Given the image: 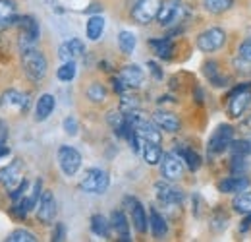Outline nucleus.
Returning a JSON list of instances; mask_svg holds the SVG:
<instances>
[{
  "mask_svg": "<svg viewBox=\"0 0 251 242\" xmlns=\"http://www.w3.org/2000/svg\"><path fill=\"white\" fill-rule=\"evenodd\" d=\"M22 66H24L25 76L31 82H41L47 76V68H49L45 55L41 51H37L35 47L22 51Z\"/></svg>",
  "mask_w": 251,
  "mask_h": 242,
  "instance_id": "obj_1",
  "label": "nucleus"
},
{
  "mask_svg": "<svg viewBox=\"0 0 251 242\" xmlns=\"http://www.w3.org/2000/svg\"><path fill=\"white\" fill-rule=\"evenodd\" d=\"M108 184H110V179H108L106 171L89 169V171H85L83 179L79 181V188L87 194H104L108 190Z\"/></svg>",
  "mask_w": 251,
  "mask_h": 242,
  "instance_id": "obj_2",
  "label": "nucleus"
},
{
  "mask_svg": "<svg viewBox=\"0 0 251 242\" xmlns=\"http://www.w3.org/2000/svg\"><path fill=\"white\" fill-rule=\"evenodd\" d=\"M18 26H20V49H29L33 47L37 41H39V35H41V28H39V22L33 18V16H22L18 18Z\"/></svg>",
  "mask_w": 251,
  "mask_h": 242,
  "instance_id": "obj_3",
  "label": "nucleus"
},
{
  "mask_svg": "<svg viewBox=\"0 0 251 242\" xmlns=\"http://www.w3.org/2000/svg\"><path fill=\"white\" fill-rule=\"evenodd\" d=\"M232 138H234V128H232V126H228V124H220V126H217V130L213 132V136H211V140H209V144H207V151H209V155L215 157V155L224 153L228 148H230Z\"/></svg>",
  "mask_w": 251,
  "mask_h": 242,
  "instance_id": "obj_4",
  "label": "nucleus"
},
{
  "mask_svg": "<svg viewBox=\"0 0 251 242\" xmlns=\"http://www.w3.org/2000/svg\"><path fill=\"white\" fill-rule=\"evenodd\" d=\"M160 6H162V0H137L131 10V18H133V22L147 26L158 16Z\"/></svg>",
  "mask_w": 251,
  "mask_h": 242,
  "instance_id": "obj_5",
  "label": "nucleus"
},
{
  "mask_svg": "<svg viewBox=\"0 0 251 242\" xmlns=\"http://www.w3.org/2000/svg\"><path fill=\"white\" fill-rule=\"evenodd\" d=\"M184 16H186V6L182 4V0H162L157 20L160 26H172L182 22Z\"/></svg>",
  "mask_w": 251,
  "mask_h": 242,
  "instance_id": "obj_6",
  "label": "nucleus"
},
{
  "mask_svg": "<svg viewBox=\"0 0 251 242\" xmlns=\"http://www.w3.org/2000/svg\"><path fill=\"white\" fill-rule=\"evenodd\" d=\"M251 86H240L230 93L228 97V113L232 119L242 117V113L248 109V105L251 103Z\"/></svg>",
  "mask_w": 251,
  "mask_h": 242,
  "instance_id": "obj_7",
  "label": "nucleus"
},
{
  "mask_svg": "<svg viewBox=\"0 0 251 242\" xmlns=\"http://www.w3.org/2000/svg\"><path fill=\"white\" fill-rule=\"evenodd\" d=\"M58 165H60V169H62V173L66 177H74L81 167V153L77 151L75 148L62 146L58 150Z\"/></svg>",
  "mask_w": 251,
  "mask_h": 242,
  "instance_id": "obj_8",
  "label": "nucleus"
},
{
  "mask_svg": "<svg viewBox=\"0 0 251 242\" xmlns=\"http://www.w3.org/2000/svg\"><path fill=\"white\" fill-rule=\"evenodd\" d=\"M22 182H24V163L20 159H14L10 165H6L4 169H0V184L6 190L12 192Z\"/></svg>",
  "mask_w": 251,
  "mask_h": 242,
  "instance_id": "obj_9",
  "label": "nucleus"
},
{
  "mask_svg": "<svg viewBox=\"0 0 251 242\" xmlns=\"http://www.w3.org/2000/svg\"><path fill=\"white\" fill-rule=\"evenodd\" d=\"M224 41H226V33L220 28H211L197 37V47L203 53H213V51H219L224 45Z\"/></svg>",
  "mask_w": 251,
  "mask_h": 242,
  "instance_id": "obj_10",
  "label": "nucleus"
},
{
  "mask_svg": "<svg viewBox=\"0 0 251 242\" xmlns=\"http://www.w3.org/2000/svg\"><path fill=\"white\" fill-rule=\"evenodd\" d=\"M160 171H162V177H164L166 181H178V179H182V175H184L182 157H180L176 151L162 155Z\"/></svg>",
  "mask_w": 251,
  "mask_h": 242,
  "instance_id": "obj_11",
  "label": "nucleus"
},
{
  "mask_svg": "<svg viewBox=\"0 0 251 242\" xmlns=\"http://www.w3.org/2000/svg\"><path fill=\"white\" fill-rule=\"evenodd\" d=\"M54 217H56V200L50 190H45L37 204V219L43 225H50L54 221Z\"/></svg>",
  "mask_w": 251,
  "mask_h": 242,
  "instance_id": "obj_12",
  "label": "nucleus"
},
{
  "mask_svg": "<svg viewBox=\"0 0 251 242\" xmlns=\"http://www.w3.org/2000/svg\"><path fill=\"white\" fill-rule=\"evenodd\" d=\"M155 192H157L158 200L166 206H178V204H182V198H184L182 190H178L176 186H172L168 182H157Z\"/></svg>",
  "mask_w": 251,
  "mask_h": 242,
  "instance_id": "obj_13",
  "label": "nucleus"
},
{
  "mask_svg": "<svg viewBox=\"0 0 251 242\" xmlns=\"http://www.w3.org/2000/svg\"><path fill=\"white\" fill-rule=\"evenodd\" d=\"M126 204H129L131 208V221H133V227L137 233H147V227H149V219H147V213L145 208L135 200V198H126Z\"/></svg>",
  "mask_w": 251,
  "mask_h": 242,
  "instance_id": "obj_14",
  "label": "nucleus"
},
{
  "mask_svg": "<svg viewBox=\"0 0 251 242\" xmlns=\"http://www.w3.org/2000/svg\"><path fill=\"white\" fill-rule=\"evenodd\" d=\"M18 24V6L14 0H0V31Z\"/></svg>",
  "mask_w": 251,
  "mask_h": 242,
  "instance_id": "obj_15",
  "label": "nucleus"
},
{
  "mask_svg": "<svg viewBox=\"0 0 251 242\" xmlns=\"http://www.w3.org/2000/svg\"><path fill=\"white\" fill-rule=\"evenodd\" d=\"M2 107L6 109H16V111H27V105H29V99L27 95L20 93L16 90H8L2 95Z\"/></svg>",
  "mask_w": 251,
  "mask_h": 242,
  "instance_id": "obj_16",
  "label": "nucleus"
},
{
  "mask_svg": "<svg viewBox=\"0 0 251 242\" xmlns=\"http://www.w3.org/2000/svg\"><path fill=\"white\" fill-rule=\"evenodd\" d=\"M54 107H56V99H54V95H50V93L41 95L39 101H37V107H35V121L37 122L47 121V119L52 115Z\"/></svg>",
  "mask_w": 251,
  "mask_h": 242,
  "instance_id": "obj_17",
  "label": "nucleus"
},
{
  "mask_svg": "<svg viewBox=\"0 0 251 242\" xmlns=\"http://www.w3.org/2000/svg\"><path fill=\"white\" fill-rule=\"evenodd\" d=\"M120 78H122V82L127 88H139L143 84L145 74H143V70L137 64H127V66H124L120 70Z\"/></svg>",
  "mask_w": 251,
  "mask_h": 242,
  "instance_id": "obj_18",
  "label": "nucleus"
},
{
  "mask_svg": "<svg viewBox=\"0 0 251 242\" xmlns=\"http://www.w3.org/2000/svg\"><path fill=\"white\" fill-rule=\"evenodd\" d=\"M153 121L157 122L158 128H162V130H166V132H170V134H174V132L180 130V119H178L174 113L157 111V113L153 115Z\"/></svg>",
  "mask_w": 251,
  "mask_h": 242,
  "instance_id": "obj_19",
  "label": "nucleus"
},
{
  "mask_svg": "<svg viewBox=\"0 0 251 242\" xmlns=\"http://www.w3.org/2000/svg\"><path fill=\"white\" fill-rule=\"evenodd\" d=\"M217 186H219V192H222V194H238V192H242V190H246L250 186V179H246V177H230V179L220 181Z\"/></svg>",
  "mask_w": 251,
  "mask_h": 242,
  "instance_id": "obj_20",
  "label": "nucleus"
},
{
  "mask_svg": "<svg viewBox=\"0 0 251 242\" xmlns=\"http://www.w3.org/2000/svg\"><path fill=\"white\" fill-rule=\"evenodd\" d=\"M112 227H114V231H116V235H118L120 241L124 242L131 241V237H129V223L126 219L124 212H120V210L112 212Z\"/></svg>",
  "mask_w": 251,
  "mask_h": 242,
  "instance_id": "obj_21",
  "label": "nucleus"
},
{
  "mask_svg": "<svg viewBox=\"0 0 251 242\" xmlns=\"http://www.w3.org/2000/svg\"><path fill=\"white\" fill-rule=\"evenodd\" d=\"M149 227H151V233H153L155 239H162V237L166 235V231H168V227H166V219H164L155 208H153L151 213H149Z\"/></svg>",
  "mask_w": 251,
  "mask_h": 242,
  "instance_id": "obj_22",
  "label": "nucleus"
},
{
  "mask_svg": "<svg viewBox=\"0 0 251 242\" xmlns=\"http://www.w3.org/2000/svg\"><path fill=\"white\" fill-rule=\"evenodd\" d=\"M141 151L143 157L149 165H158L162 161V150H160V144L155 142H141Z\"/></svg>",
  "mask_w": 251,
  "mask_h": 242,
  "instance_id": "obj_23",
  "label": "nucleus"
},
{
  "mask_svg": "<svg viewBox=\"0 0 251 242\" xmlns=\"http://www.w3.org/2000/svg\"><path fill=\"white\" fill-rule=\"evenodd\" d=\"M102 31H104V18L102 16H91L87 20V28H85L87 39L89 41H99L102 37Z\"/></svg>",
  "mask_w": 251,
  "mask_h": 242,
  "instance_id": "obj_24",
  "label": "nucleus"
},
{
  "mask_svg": "<svg viewBox=\"0 0 251 242\" xmlns=\"http://www.w3.org/2000/svg\"><path fill=\"white\" fill-rule=\"evenodd\" d=\"M149 45H151L153 53L157 55L158 59H170L172 49H174V45H172V41H170L168 37H162V39H151V41H149Z\"/></svg>",
  "mask_w": 251,
  "mask_h": 242,
  "instance_id": "obj_25",
  "label": "nucleus"
},
{
  "mask_svg": "<svg viewBox=\"0 0 251 242\" xmlns=\"http://www.w3.org/2000/svg\"><path fill=\"white\" fill-rule=\"evenodd\" d=\"M203 72H205L207 80H209L213 86H217V88H224V86H226V82H228L224 76H220V74H219V64H217L215 60L205 62V66H203Z\"/></svg>",
  "mask_w": 251,
  "mask_h": 242,
  "instance_id": "obj_26",
  "label": "nucleus"
},
{
  "mask_svg": "<svg viewBox=\"0 0 251 242\" xmlns=\"http://www.w3.org/2000/svg\"><path fill=\"white\" fill-rule=\"evenodd\" d=\"M176 153L182 157V161H186L189 171H197L201 167V157H199V153H195L193 150L180 146V148H176Z\"/></svg>",
  "mask_w": 251,
  "mask_h": 242,
  "instance_id": "obj_27",
  "label": "nucleus"
},
{
  "mask_svg": "<svg viewBox=\"0 0 251 242\" xmlns=\"http://www.w3.org/2000/svg\"><path fill=\"white\" fill-rule=\"evenodd\" d=\"M232 208L238 213H242V215L251 213V192H246V190L238 192V196L232 202Z\"/></svg>",
  "mask_w": 251,
  "mask_h": 242,
  "instance_id": "obj_28",
  "label": "nucleus"
},
{
  "mask_svg": "<svg viewBox=\"0 0 251 242\" xmlns=\"http://www.w3.org/2000/svg\"><path fill=\"white\" fill-rule=\"evenodd\" d=\"M135 45H137V39L131 31H120L118 33V47L124 55H131L135 51Z\"/></svg>",
  "mask_w": 251,
  "mask_h": 242,
  "instance_id": "obj_29",
  "label": "nucleus"
},
{
  "mask_svg": "<svg viewBox=\"0 0 251 242\" xmlns=\"http://www.w3.org/2000/svg\"><path fill=\"white\" fill-rule=\"evenodd\" d=\"M110 225L102 215H93L91 217V231H93L97 237H102V239H108L110 235Z\"/></svg>",
  "mask_w": 251,
  "mask_h": 242,
  "instance_id": "obj_30",
  "label": "nucleus"
},
{
  "mask_svg": "<svg viewBox=\"0 0 251 242\" xmlns=\"http://www.w3.org/2000/svg\"><path fill=\"white\" fill-rule=\"evenodd\" d=\"M203 2H205L207 12L211 14H222L234 6V0H203Z\"/></svg>",
  "mask_w": 251,
  "mask_h": 242,
  "instance_id": "obj_31",
  "label": "nucleus"
},
{
  "mask_svg": "<svg viewBox=\"0 0 251 242\" xmlns=\"http://www.w3.org/2000/svg\"><path fill=\"white\" fill-rule=\"evenodd\" d=\"M56 76H58V80H60V82H72V80L75 78V62L74 60L64 62L62 66L58 68Z\"/></svg>",
  "mask_w": 251,
  "mask_h": 242,
  "instance_id": "obj_32",
  "label": "nucleus"
},
{
  "mask_svg": "<svg viewBox=\"0 0 251 242\" xmlns=\"http://www.w3.org/2000/svg\"><path fill=\"white\" fill-rule=\"evenodd\" d=\"M8 242H35L37 241V237L29 233V231H25V229H16V231H12L10 235H8Z\"/></svg>",
  "mask_w": 251,
  "mask_h": 242,
  "instance_id": "obj_33",
  "label": "nucleus"
},
{
  "mask_svg": "<svg viewBox=\"0 0 251 242\" xmlns=\"http://www.w3.org/2000/svg\"><path fill=\"white\" fill-rule=\"evenodd\" d=\"M87 97L93 101V103H102L104 99H106V90H104V86L102 84H91L89 88H87Z\"/></svg>",
  "mask_w": 251,
  "mask_h": 242,
  "instance_id": "obj_34",
  "label": "nucleus"
},
{
  "mask_svg": "<svg viewBox=\"0 0 251 242\" xmlns=\"http://www.w3.org/2000/svg\"><path fill=\"white\" fill-rule=\"evenodd\" d=\"M234 157H244V155H248L251 153V142H246V140H238V142H234L232 140V144H230V148H228Z\"/></svg>",
  "mask_w": 251,
  "mask_h": 242,
  "instance_id": "obj_35",
  "label": "nucleus"
},
{
  "mask_svg": "<svg viewBox=\"0 0 251 242\" xmlns=\"http://www.w3.org/2000/svg\"><path fill=\"white\" fill-rule=\"evenodd\" d=\"M68 47H70L74 59H75V57H81V55L85 53V45H83V41H79V39H70V41H68Z\"/></svg>",
  "mask_w": 251,
  "mask_h": 242,
  "instance_id": "obj_36",
  "label": "nucleus"
},
{
  "mask_svg": "<svg viewBox=\"0 0 251 242\" xmlns=\"http://www.w3.org/2000/svg\"><path fill=\"white\" fill-rule=\"evenodd\" d=\"M64 130H66L68 136H77L79 124H77V121L74 117H68V119H64Z\"/></svg>",
  "mask_w": 251,
  "mask_h": 242,
  "instance_id": "obj_37",
  "label": "nucleus"
},
{
  "mask_svg": "<svg viewBox=\"0 0 251 242\" xmlns=\"http://www.w3.org/2000/svg\"><path fill=\"white\" fill-rule=\"evenodd\" d=\"M240 57L246 59V60H251V37L240 45Z\"/></svg>",
  "mask_w": 251,
  "mask_h": 242,
  "instance_id": "obj_38",
  "label": "nucleus"
},
{
  "mask_svg": "<svg viewBox=\"0 0 251 242\" xmlns=\"http://www.w3.org/2000/svg\"><path fill=\"white\" fill-rule=\"evenodd\" d=\"M58 57H60V60L62 62L74 60V55H72V51H70L68 43H62V45H60V49H58Z\"/></svg>",
  "mask_w": 251,
  "mask_h": 242,
  "instance_id": "obj_39",
  "label": "nucleus"
},
{
  "mask_svg": "<svg viewBox=\"0 0 251 242\" xmlns=\"http://www.w3.org/2000/svg\"><path fill=\"white\" fill-rule=\"evenodd\" d=\"M64 237H66V227H64L62 223H56V227H54V231H52V241L60 242V241H64Z\"/></svg>",
  "mask_w": 251,
  "mask_h": 242,
  "instance_id": "obj_40",
  "label": "nucleus"
},
{
  "mask_svg": "<svg viewBox=\"0 0 251 242\" xmlns=\"http://www.w3.org/2000/svg\"><path fill=\"white\" fill-rule=\"evenodd\" d=\"M6 140H8V126L4 121H0V148L6 146Z\"/></svg>",
  "mask_w": 251,
  "mask_h": 242,
  "instance_id": "obj_41",
  "label": "nucleus"
},
{
  "mask_svg": "<svg viewBox=\"0 0 251 242\" xmlns=\"http://www.w3.org/2000/svg\"><path fill=\"white\" fill-rule=\"evenodd\" d=\"M240 132L242 134H251V115L240 122Z\"/></svg>",
  "mask_w": 251,
  "mask_h": 242,
  "instance_id": "obj_42",
  "label": "nucleus"
},
{
  "mask_svg": "<svg viewBox=\"0 0 251 242\" xmlns=\"http://www.w3.org/2000/svg\"><path fill=\"white\" fill-rule=\"evenodd\" d=\"M149 68H151V72H153V76H155L157 80H160V78H162V72H160V68H158L155 62H149Z\"/></svg>",
  "mask_w": 251,
  "mask_h": 242,
  "instance_id": "obj_43",
  "label": "nucleus"
},
{
  "mask_svg": "<svg viewBox=\"0 0 251 242\" xmlns=\"http://www.w3.org/2000/svg\"><path fill=\"white\" fill-rule=\"evenodd\" d=\"M100 10H102L100 2H93V4H91L87 10H85V12H87V14H97V12H100Z\"/></svg>",
  "mask_w": 251,
  "mask_h": 242,
  "instance_id": "obj_44",
  "label": "nucleus"
},
{
  "mask_svg": "<svg viewBox=\"0 0 251 242\" xmlns=\"http://www.w3.org/2000/svg\"><path fill=\"white\" fill-rule=\"evenodd\" d=\"M250 227H251V213H248V217H246V221H244V225L240 227V231H244V233H246V231H248Z\"/></svg>",
  "mask_w": 251,
  "mask_h": 242,
  "instance_id": "obj_45",
  "label": "nucleus"
},
{
  "mask_svg": "<svg viewBox=\"0 0 251 242\" xmlns=\"http://www.w3.org/2000/svg\"><path fill=\"white\" fill-rule=\"evenodd\" d=\"M8 153H10V150H8L6 146H4V148H0V159H2V157H6Z\"/></svg>",
  "mask_w": 251,
  "mask_h": 242,
  "instance_id": "obj_46",
  "label": "nucleus"
}]
</instances>
